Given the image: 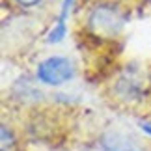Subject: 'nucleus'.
Returning <instances> with one entry per match:
<instances>
[{
	"label": "nucleus",
	"mask_w": 151,
	"mask_h": 151,
	"mask_svg": "<svg viewBox=\"0 0 151 151\" xmlns=\"http://www.w3.org/2000/svg\"><path fill=\"white\" fill-rule=\"evenodd\" d=\"M88 28L97 37H116L125 26L123 11L110 4H99L88 13Z\"/></svg>",
	"instance_id": "obj_1"
},
{
	"label": "nucleus",
	"mask_w": 151,
	"mask_h": 151,
	"mask_svg": "<svg viewBox=\"0 0 151 151\" xmlns=\"http://www.w3.org/2000/svg\"><path fill=\"white\" fill-rule=\"evenodd\" d=\"M37 80L47 86H62L75 77V65L65 56H49L37 63Z\"/></svg>",
	"instance_id": "obj_2"
},
{
	"label": "nucleus",
	"mask_w": 151,
	"mask_h": 151,
	"mask_svg": "<svg viewBox=\"0 0 151 151\" xmlns=\"http://www.w3.org/2000/svg\"><path fill=\"white\" fill-rule=\"evenodd\" d=\"M101 144L104 151H147L138 140L123 132H106Z\"/></svg>",
	"instance_id": "obj_3"
},
{
	"label": "nucleus",
	"mask_w": 151,
	"mask_h": 151,
	"mask_svg": "<svg viewBox=\"0 0 151 151\" xmlns=\"http://www.w3.org/2000/svg\"><path fill=\"white\" fill-rule=\"evenodd\" d=\"M71 6H73V0H63L62 2L60 15H58L54 26L50 28V32L47 34V43H50V45L60 43L67 36V17H69V11H71Z\"/></svg>",
	"instance_id": "obj_4"
},
{
	"label": "nucleus",
	"mask_w": 151,
	"mask_h": 151,
	"mask_svg": "<svg viewBox=\"0 0 151 151\" xmlns=\"http://www.w3.org/2000/svg\"><path fill=\"white\" fill-rule=\"evenodd\" d=\"M9 142L13 144V136H9ZM2 149H8V127L2 125Z\"/></svg>",
	"instance_id": "obj_5"
},
{
	"label": "nucleus",
	"mask_w": 151,
	"mask_h": 151,
	"mask_svg": "<svg viewBox=\"0 0 151 151\" xmlns=\"http://www.w3.org/2000/svg\"><path fill=\"white\" fill-rule=\"evenodd\" d=\"M15 2L22 6V8H34V6H39L41 0H15Z\"/></svg>",
	"instance_id": "obj_6"
},
{
	"label": "nucleus",
	"mask_w": 151,
	"mask_h": 151,
	"mask_svg": "<svg viewBox=\"0 0 151 151\" xmlns=\"http://www.w3.org/2000/svg\"><path fill=\"white\" fill-rule=\"evenodd\" d=\"M140 129H142V132L144 134H147V136H151V121H140Z\"/></svg>",
	"instance_id": "obj_7"
}]
</instances>
